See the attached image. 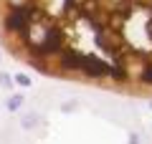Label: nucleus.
Instances as JSON below:
<instances>
[{
    "label": "nucleus",
    "mask_w": 152,
    "mask_h": 144,
    "mask_svg": "<svg viewBox=\"0 0 152 144\" xmlns=\"http://www.w3.org/2000/svg\"><path fill=\"white\" fill-rule=\"evenodd\" d=\"M15 84H18V86H23V89H26V86H31V79H28L26 73H18V76H15Z\"/></svg>",
    "instance_id": "3"
},
{
    "label": "nucleus",
    "mask_w": 152,
    "mask_h": 144,
    "mask_svg": "<svg viewBox=\"0 0 152 144\" xmlns=\"http://www.w3.org/2000/svg\"><path fill=\"white\" fill-rule=\"evenodd\" d=\"M20 104H23V96H13L10 101H8V109H10V111H15V109L20 106Z\"/></svg>",
    "instance_id": "2"
},
{
    "label": "nucleus",
    "mask_w": 152,
    "mask_h": 144,
    "mask_svg": "<svg viewBox=\"0 0 152 144\" xmlns=\"http://www.w3.org/2000/svg\"><path fill=\"white\" fill-rule=\"evenodd\" d=\"M0 41L46 76L152 94V0H0Z\"/></svg>",
    "instance_id": "1"
},
{
    "label": "nucleus",
    "mask_w": 152,
    "mask_h": 144,
    "mask_svg": "<svg viewBox=\"0 0 152 144\" xmlns=\"http://www.w3.org/2000/svg\"><path fill=\"white\" fill-rule=\"evenodd\" d=\"M0 84H3V86H10V76H8V73H0Z\"/></svg>",
    "instance_id": "4"
}]
</instances>
